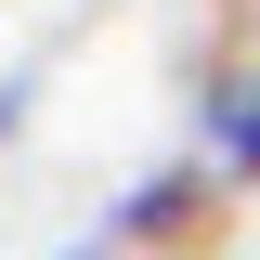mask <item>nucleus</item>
Listing matches in <instances>:
<instances>
[{"instance_id":"1","label":"nucleus","mask_w":260,"mask_h":260,"mask_svg":"<svg viewBox=\"0 0 260 260\" xmlns=\"http://www.w3.org/2000/svg\"><path fill=\"white\" fill-rule=\"evenodd\" d=\"M221 169L208 156H182V169H143V182L117 195V208H104V260H156V247H195V234L221 221Z\"/></svg>"},{"instance_id":"2","label":"nucleus","mask_w":260,"mask_h":260,"mask_svg":"<svg viewBox=\"0 0 260 260\" xmlns=\"http://www.w3.org/2000/svg\"><path fill=\"white\" fill-rule=\"evenodd\" d=\"M195 156L221 169L234 195H260V65H247V52L195 78Z\"/></svg>"},{"instance_id":"3","label":"nucleus","mask_w":260,"mask_h":260,"mask_svg":"<svg viewBox=\"0 0 260 260\" xmlns=\"http://www.w3.org/2000/svg\"><path fill=\"white\" fill-rule=\"evenodd\" d=\"M26 104H39V78H0V143L26 130Z\"/></svg>"}]
</instances>
